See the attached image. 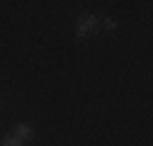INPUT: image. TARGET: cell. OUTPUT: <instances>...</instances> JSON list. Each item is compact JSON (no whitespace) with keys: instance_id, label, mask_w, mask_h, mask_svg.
I'll use <instances>...</instances> for the list:
<instances>
[{"instance_id":"6da1fadb","label":"cell","mask_w":153,"mask_h":146,"mask_svg":"<svg viewBox=\"0 0 153 146\" xmlns=\"http://www.w3.org/2000/svg\"><path fill=\"white\" fill-rule=\"evenodd\" d=\"M100 27H102L100 17L92 15V12H85V15H80L75 20V36L78 39H90V36H95L100 32Z\"/></svg>"},{"instance_id":"7a4b0ae2","label":"cell","mask_w":153,"mask_h":146,"mask_svg":"<svg viewBox=\"0 0 153 146\" xmlns=\"http://www.w3.org/2000/svg\"><path fill=\"white\" fill-rule=\"evenodd\" d=\"M10 134H15L17 139L25 144V141H32V139H34V127L27 124V122H20V124H15V127H12V132H10Z\"/></svg>"},{"instance_id":"277c9868","label":"cell","mask_w":153,"mask_h":146,"mask_svg":"<svg viewBox=\"0 0 153 146\" xmlns=\"http://www.w3.org/2000/svg\"><path fill=\"white\" fill-rule=\"evenodd\" d=\"M102 27L105 29H117V20H114V17H107V20L102 22Z\"/></svg>"},{"instance_id":"3957f363","label":"cell","mask_w":153,"mask_h":146,"mask_svg":"<svg viewBox=\"0 0 153 146\" xmlns=\"http://www.w3.org/2000/svg\"><path fill=\"white\" fill-rule=\"evenodd\" d=\"M0 146H25V144L17 139L15 134H5L3 139H0Z\"/></svg>"}]
</instances>
